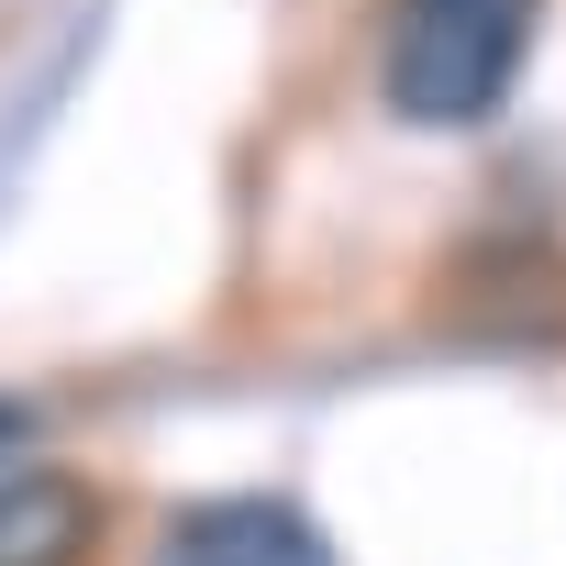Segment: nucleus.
Returning a JSON list of instances; mask_svg holds the SVG:
<instances>
[{
    "label": "nucleus",
    "mask_w": 566,
    "mask_h": 566,
    "mask_svg": "<svg viewBox=\"0 0 566 566\" xmlns=\"http://www.w3.org/2000/svg\"><path fill=\"white\" fill-rule=\"evenodd\" d=\"M544 0H389V45H378V90L400 123L422 134H467L511 101L522 45H533Z\"/></svg>",
    "instance_id": "nucleus-1"
},
{
    "label": "nucleus",
    "mask_w": 566,
    "mask_h": 566,
    "mask_svg": "<svg viewBox=\"0 0 566 566\" xmlns=\"http://www.w3.org/2000/svg\"><path fill=\"white\" fill-rule=\"evenodd\" d=\"M156 566H334V544L312 533L301 500L233 489V500H189V511L156 533Z\"/></svg>",
    "instance_id": "nucleus-2"
},
{
    "label": "nucleus",
    "mask_w": 566,
    "mask_h": 566,
    "mask_svg": "<svg viewBox=\"0 0 566 566\" xmlns=\"http://www.w3.org/2000/svg\"><path fill=\"white\" fill-rule=\"evenodd\" d=\"M101 544V489L67 467H12L0 478V566H90Z\"/></svg>",
    "instance_id": "nucleus-3"
},
{
    "label": "nucleus",
    "mask_w": 566,
    "mask_h": 566,
    "mask_svg": "<svg viewBox=\"0 0 566 566\" xmlns=\"http://www.w3.org/2000/svg\"><path fill=\"white\" fill-rule=\"evenodd\" d=\"M23 433H34V411H23V400H0V455H12Z\"/></svg>",
    "instance_id": "nucleus-4"
}]
</instances>
